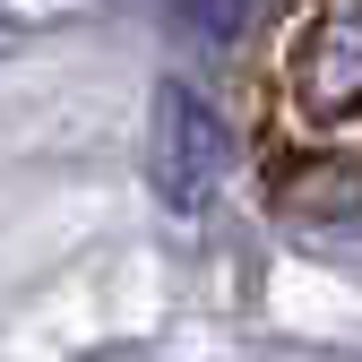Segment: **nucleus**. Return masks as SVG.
Returning a JSON list of instances; mask_svg holds the SVG:
<instances>
[{"label":"nucleus","instance_id":"nucleus-1","mask_svg":"<svg viewBox=\"0 0 362 362\" xmlns=\"http://www.w3.org/2000/svg\"><path fill=\"white\" fill-rule=\"evenodd\" d=\"M224 164H233V139L224 121L190 95V86H156V199L173 216H199L216 199Z\"/></svg>","mask_w":362,"mask_h":362},{"label":"nucleus","instance_id":"nucleus-2","mask_svg":"<svg viewBox=\"0 0 362 362\" xmlns=\"http://www.w3.org/2000/svg\"><path fill=\"white\" fill-rule=\"evenodd\" d=\"M293 95L310 121L362 112V0H320V18L293 52Z\"/></svg>","mask_w":362,"mask_h":362},{"label":"nucleus","instance_id":"nucleus-3","mask_svg":"<svg viewBox=\"0 0 362 362\" xmlns=\"http://www.w3.org/2000/svg\"><path fill=\"white\" fill-rule=\"evenodd\" d=\"M0 43H9V18H0Z\"/></svg>","mask_w":362,"mask_h":362}]
</instances>
